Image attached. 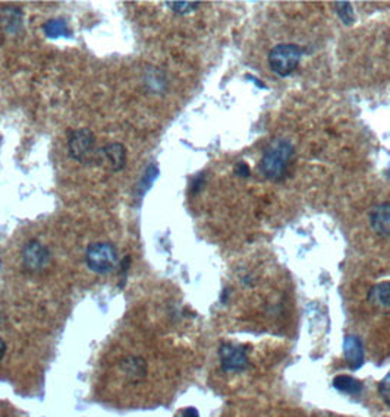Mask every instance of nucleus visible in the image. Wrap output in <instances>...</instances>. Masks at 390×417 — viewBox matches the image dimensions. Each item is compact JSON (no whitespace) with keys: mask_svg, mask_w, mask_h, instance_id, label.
I'll return each instance as SVG.
<instances>
[{"mask_svg":"<svg viewBox=\"0 0 390 417\" xmlns=\"http://www.w3.org/2000/svg\"><path fill=\"white\" fill-rule=\"evenodd\" d=\"M22 261L25 269L37 272L41 271L50 261V254L46 246L37 240L28 242L22 249Z\"/></svg>","mask_w":390,"mask_h":417,"instance_id":"nucleus-7","label":"nucleus"},{"mask_svg":"<svg viewBox=\"0 0 390 417\" xmlns=\"http://www.w3.org/2000/svg\"><path fill=\"white\" fill-rule=\"evenodd\" d=\"M334 9H336V14L339 15L341 21L345 24V25H352L354 21H355V16H354V9L351 6L349 2H336L334 4Z\"/></svg>","mask_w":390,"mask_h":417,"instance_id":"nucleus-16","label":"nucleus"},{"mask_svg":"<svg viewBox=\"0 0 390 417\" xmlns=\"http://www.w3.org/2000/svg\"><path fill=\"white\" fill-rule=\"evenodd\" d=\"M220 366L225 372H242L248 368V347L238 344H221L219 349Z\"/></svg>","mask_w":390,"mask_h":417,"instance_id":"nucleus-5","label":"nucleus"},{"mask_svg":"<svg viewBox=\"0 0 390 417\" xmlns=\"http://www.w3.org/2000/svg\"><path fill=\"white\" fill-rule=\"evenodd\" d=\"M292 155H294V145L288 141V139H277V141L271 143V145L264 150V154L260 163V172L269 180L284 179Z\"/></svg>","mask_w":390,"mask_h":417,"instance_id":"nucleus-1","label":"nucleus"},{"mask_svg":"<svg viewBox=\"0 0 390 417\" xmlns=\"http://www.w3.org/2000/svg\"><path fill=\"white\" fill-rule=\"evenodd\" d=\"M43 31L44 34L50 38V40H58V38H71L72 34L69 31V26L66 24L65 19H58V18H53L49 19L44 25H43Z\"/></svg>","mask_w":390,"mask_h":417,"instance_id":"nucleus-13","label":"nucleus"},{"mask_svg":"<svg viewBox=\"0 0 390 417\" xmlns=\"http://www.w3.org/2000/svg\"><path fill=\"white\" fill-rule=\"evenodd\" d=\"M203 183H204L203 176H199L197 179H195V180L192 182V193H197V192L200 190V187L203 186Z\"/></svg>","mask_w":390,"mask_h":417,"instance_id":"nucleus-22","label":"nucleus"},{"mask_svg":"<svg viewBox=\"0 0 390 417\" xmlns=\"http://www.w3.org/2000/svg\"><path fill=\"white\" fill-rule=\"evenodd\" d=\"M94 163L111 173H118L126 165V150L119 143L107 144L97 150Z\"/></svg>","mask_w":390,"mask_h":417,"instance_id":"nucleus-6","label":"nucleus"},{"mask_svg":"<svg viewBox=\"0 0 390 417\" xmlns=\"http://www.w3.org/2000/svg\"><path fill=\"white\" fill-rule=\"evenodd\" d=\"M333 386L336 388L339 393L346 394V396H358L362 393V389H364V383H362L359 379L352 378L349 375L334 376Z\"/></svg>","mask_w":390,"mask_h":417,"instance_id":"nucleus-12","label":"nucleus"},{"mask_svg":"<svg viewBox=\"0 0 390 417\" xmlns=\"http://www.w3.org/2000/svg\"><path fill=\"white\" fill-rule=\"evenodd\" d=\"M86 261L91 271L97 274H109L118 265V250L109 242H97L89 246Z\"/></svg>","mask_w":390,"mask_h":417,"instance_id":"nucleus-3","label":"nucleus"},{"mask_svg":"<svg viewBox=\"0 0 390 417\" xmlns=\"http://www.w3.org/2000/svg\"><path fill=\"white\" fill-rule=\"evenodd\" d=\"M369 302L376 309L390 311V282H381L369 292Z\"/></svg>","mask_w":390,"mask_h":417,"instance_id":"nucleus-11","label":"nucleus"},{"mask_svg":"<svg viewBox=\"0 0 390 417\" xmlns=\"http://www.w3.org/2000/svg\"><path fill=\"white\" fill-rule=\"evenodd\" d=\"M235 173H236L238 176H241V177H248L249 173H251V170H249V167L246 165V163L241 161V163H238L236 167H235Z\"/></svg>","mask_w":390,"mask_h":417,"instance_id":"nucleus-20","label":"nucleus"},{"mask_svg":"<svg viewBox=\"0 0 390 417\" xmlns=\"http://www.w3.org/2000/svg\"><path fill=\"white\" fill-rule=\"evenodd\" d=\"M5 354H6V343H5V340L2 337H0V361L4 360Z\"/></svg>","mask_w":390,"mask_h":417,"instance_id":"nucleus-23","label":"nucleus"},{"mask_svg":"<svg viewBox=\"0 0 390 417\" xmlns=\"http://www.w3.org/2000/svg\"><path fill=\"white\" fill-rule=\"evenodd\" d=\"M157 177H159V169H157V165H154V164L149 165V167H147V170H146V173H144V176H143V179L139 180V185H138V187H139V193L147 192V190L151 187L153 182H154Z\"/></svg>","mask_w":390,"mask_h":417,"instance_id":"nucleus-15","label":"nucleus"},{"mask_svg":"<svg viewBox=\"0 0 390 417\" xmlns=\"http://www.w3.org/2000/svg\"><path fill=\"white\" fill-rule=\"evenodd\" d=\"M370 225L380 236H390V202L376 205L370 211Z\"/></svg>","mask_w":390,"mask_h":417,"instance_id":"nucleus-9","label":"nucleus"},{"mask_svg":"<svg viewBox=\"0 0 390 417\" xmlns=\"http://www.w3.org/2000/svg\"><path fill=\"white\" fill-rule=\"evenodd\" d=\"M379 394L381 397V400L390 406V372L380 381L379 383Z\"/></svg>","mask_w":390,"mask_h":417,"instance_id":"nucleus-19","label":"nucleus"},{"mask_svg":"<svg viewBox=\"0 0 390 417\" xmlns=\"http://www.w3.org/2000/svg\"><path fill=\"white\" fill-rule=\"evenodd\" d=\"M166 6H169L176 14L186 15L197 9L200 4L199 2H166Z\"/></svg>","mask_w":390,"mask_h":417,"instance_id":"nucleus-17","label":"nucleus"},{"mask_svg":"<svg viewBox=\"0 0 390 417\" xmlns=\"http://www.w3.org/2000/svg\"><path fill=\"white\" fill-rule=\"evenodd\" d=\"M4 14H5L4 19L9 33H16V30L21 26V18H22L21 11L16 8H9V9H5Z\"/></svg>","mask_w":390,"mask_h":417,"instance_id":"nucleus-14","label":"nucleus"},{"mask_svg":"<svg viewBox=\"0 0 390 417\" xmlns=\"http://www.w3.org/2000/svg\"><path fill=\"white\" fill-rule=\"evenodd\" d=\"M344 353L346 364L352 371L359 369L364 365V347L356 336H346L344 340Z\"/></svg>","mask_w":390,"mask_h":417,"instance_id":"nucleus-8","label":"nucleus"},{"mask_svg":"<svg viewBox=\"0 0 390 417\" xmlns=\"http://www.w3.org/2000/svg\"><path fill=\"white\" fill-rule=\"evenodd\" d=\"M302 48L296 44H277L269 53V65L274 73L286 78L298 68Z\"/></svg>","mask_w":390,"mask_h":417,"instance_id":"nucleus-2","label":"nucleus"},{"mask_svg":"<svg viewBox=\"0 0 390 417\" xmlns=\"http://www.w3.org/2000/svg\"><path fill=\"white\" fill-rule=\"evenodd\" d=\"M121 371L129 382H139L147 374V364L141 357H125L121 361Z\"/></svg>","mask_w":390,"mask_h":417,"instance_id":"nucleus-10","label":"nucleus"},{"mask_svg":"<svg viewBox=\"0 0 390 417\" xmlns=\"http://www.w3.org/2000/svg\"><path fill=\"white\" fill-rule=\"evenodd\" d=\"M246 78H248L249 81H254L259 87H263V88H264V83H263V82H260V81H257L254 76H251V75H249V76H246Z\"/></svg>","mask_w":390,"mask_h":417,"instance_id":"nucleus-24","label":"nucleus"},{"mask_svg":"<svg viewBox=\"0 0 390 417\" xmlns=\"http://www.w3.org/2000/svg\"><path fill=\"white\" fill-rule=\"evenodd\" d=\"M178 417H200V413H199L197 408L188 407V408H184V410L178 414Z\"/></svg>","mask_w":390,"mask_h":417,"instance_id":"nucleus-21","label":"nucleus"},{"mask_svg":"<svg viewBox=\"0 0 390 417\" xmlns=\"http://www.w3.org/2000/svg\"><path fill=\"white\" fill-rule=\"evenodd\" d=\"M94 145H96L94 133L87 128L75 129L69 133L68 151L69 155L78 163H87L89 160L94 161L97 153V150H94Z\"/></svg>","mask_w":390,"mask_h":417,"instance_id":"nucleus-4","label":"nucleus"},{"mask_svg":"<svg viewBox=\"0 0 390 417\" xmlns=\"http://www.w3.org/2000/svg\"><path fill=\"white\" fill-rule=\"evenodd\" d=\"M147 81L150 82V86H149V87H150L153 91H163V90L166 88V79H164V76H163L160 72H157V71H153L151 75L147 76Z\"/></svg>","mask_w":390,"mask_h":417,"instance_id":"nucleus-18","label":"nucleus"}]
</instances>
